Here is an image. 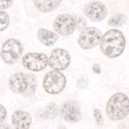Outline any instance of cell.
<instances>
[{
	"label": "cell",
	"instance_id": "obj_1",
	"mask_svg": "<svg viewBox=\"0 0 129 129\" xmlns=\"http://www.w3.org/2000/svg\"><path fill=\"white\" fill-rule=\"evenodd\" d=\"M126 40L120 30L111 29L107 31L100 41V48L103 54L109 58L119 57L125 50Z\"/></svg>",
	"mask_w": 129,
	"mask_h": 129
},
{
	"label": "cell",
	"instance_id": "obj_2",
	"mask_svg": "<svg viewBox=\"0 0 129 129\" xmlns=\"http://www.w3.org/2000/svg\"><path fill=\"white\" fill-rule=\"evenodd\" d=\"M108 117L113 121L125 119L129 114V98L122 93L113 95L107 105Z\"/></svg>",
	"mask_w": 129,
	"mask_h": 129
},
{
	"label": "cell",
	"instance_id": "obj_3",
	"mask_svg": "<svg viewBox=\"0 0 129 129\" xmlns=\"http://www.w3.org/2000/svg\"><path fill=\"white\" fill-rule=\"evenodd\" d=\"M9 88L16 94H25L32 95L35 92L36 81L32 74H25L17 72L11 76L9 81Z\"/></svg>",
	"mask_w": 129,
	"mask_h": 129
},
{
	"label": "cell",
	"instance_id": "obj_4",
	"mask_svg": "<svg viewBox=\"0 0 129 129\" xmlns=\"http://www.w3.org/2000/svg\"><path fill=\"white\" fill-rule=\"evenodd\" d=\"M67 83L66 78L59 71H53L46 74L43 87L47 93L57 94L64 90Z\"/></svg>",
	"mask_w": 129,
	"mask_h": 129
},
{
	"label": "cell",
	"instance_id": "obj_5",
	"mask_svg": "<svg viewBox=\"0 0 129 129\" xmlns=\"http://www.w3.org/2000/svg\"><path fill=\"white\" fill-rule=\"evenodd\" d=\"M23 46L18 40L9 39L3 44L1 51V57L5 63L11 64L16 63L23 52Z\"/></svg>",
	"mask_w": 129,
	"mask_h": 129
},
{
	"label": "cell",
	"instance_id": "obj_6",
	"mask_svg": "<svg viewBox=\"0 0 129 129\" xmlns=\"http://www.w3.org/2000/svg\"><path fill=\"white\" fill-rule=\"evenodd\" d=\"M102 38L101 32L98 28L90 26L84 28L79 36L78 44L85 50L96 47L100 43Z\"/></svg>",
	"mask_w": 129,
	"mask_h": 129
},
{
	"label": "cell",
	"instance_id": "obj_7",
	"mask_svg": "<svg viewBox=\"0 0 129 129\" xmlns=\"http://www.w3.org/2000/svg\"><path fill=\"white\" fill-rule=\"evenodd\" d=\"M77 23L73 16L68 14L57 16L53 24V28L59 35L67 36L73 34L76 28Z\"/></svg>",
	"mask_w": 129,
	"mask_h": 129
},
{
	"label": "cell",
	"instance_id": "obj_8",
	"mask_svg": "<svg viewBox=\"0 0 129 129\" xmlns=\"http://www.w3.org/2000/svg\"><path fill=\"white\" fill-rule=\"evenodd\" d=\"M23 65L29 71L39 72L45 69L48 64V59L43 53H28L23 57Z\"/></svg>",
	"mask_w": 129,
	"mask_h": 129
},
{
	"label": "cell",
	"instance_id": "obj_9",
	"mask_svg": "<svg viewBox=\"0 0 129 129\" xmlns=\"http://www.w3.org/2000/svg\"><path fill=\"white\" fill-rule=\"evenodd\" d=\"M71 63V56L67 50L63 48H56L51 52L48 64L56 71H63L69 67Z\"/></svg>",
	"mask_w": 129,
	"mask_h": 129
},
{
	"label": "cell",
	"instance_id": "obj_10",
	"mask_svg": "<svg viewBox=\"0 0 129 129\" xmlns=\"http://www.w3.org/2000/svg\"><path fill=\"white\" fill-rule=\"evenodd\" d=\"M84 13L90 20L100 21L104 19L107 16V9L103 3L94 1L85 5Z\"/></svg>",
	"mask_w": 129,
	"mask_h": 129
},
{
	"label": "cell",
	"instance_id": "obj_11",
	"mask_svg": "<svg viewBox=\"0 0 129 129\" xmlns=\"http://www.w3.org/2000/svg\"><path fill=\"white\" fill-rule=\"evenodd\" d=\"M61 114L63 119L72 123H77L82 117L79 104L75 101H68L61 107Z\"/></svg>",
	"mask_w": 129,
	"mask_h": 129
},
{
	"label": "cell",
	"instance_id": "obj_12",
	"mask_svg": "<svg viewBox=\"0 0 129 129\" xmlns=\"http://www.w3.org/2000/svg\"><path fill=\"white\" fill-rule=\"evenodd\" d=\"M12 123L15 128H30L32 124V117L28 112L17 110L12 116Z\"/></svg>",
	"mask_w": 129,
	"mask_h": 129
},
{
	"label": "cell",
	"instance_id": "obj_13",
	"mask_svg": "<svg viewBox=\"0 0 129 129\" xmlns=\"http://www.w3.org/2000/svg\"><path fill=\"white\" fill-rule=\"evenodd\" d=\"M36 9L41 12L48 13L56 10L62 0H32Z\"/></svg>",
	"mask_w": 129,
	"mask_h": 129
},
{
	"label": "cell",
	"instance_id": "obj_14",
	"mask_svg": "<svg viewBox=\"0 0 129 129\" xmlns=\"http://www.w3.org/2000/svg\"><path fill=\"white\" fill-rule=\"evenodd\" d=\"M38 40L46 46H52L58 40L59 35L51 30L40 28L38 31Z\"/></svg>",
	"mask_w": 129,
	"mask_h": 129
},
{
	"label": "cell",
	"instance_id": "obj_15",
	"mask_svg": "<svg viewBox=\"0 0 129 129\" xmlns=\"http://www.w3.org/2000/svg\"><path fill=\"white\" fill-rule=\"evenodd\" d=\"M58 112V108L55 103H51L41 110L40 116L44 119H52L56 117Z\"/></svg>",
	"mask_w": 129,
	"mask_h": 129
},
{
	"label": "cell",
	"instance_id": "obj_16",
	"mask_svg": "<svg viewBox=\"0 0 129 129\" xmlns=\"http://www.w3.org/2000/svg\"><path fill=\"white\" fill-rule=\"evenodd\" d=\"M126 21V17L123 14H117L116 16H113L112 18H110L108 21L109 25L113 26H121L124 24Z\"/></svg>",
	"mask_w": 129,
	"mask_h": 129
},
{
	"label": "cell",
	"instance_id": "obj_17",
	"mask_svg": "<svg viewBox=\"0 0 129 129\" xmlns=\"http://www.w3.org/2000/svg\"><path fill=\"white\" fill-rule=\"evenodd\" d=\"M10 23L9 16L6 12L0 10V31L6 30Z\"/></svg>",
	"mask_w": 129,
	"mask_h": 129
},
{
	"label": "cell",
	"instance_id": "obj_18",
	"mask_svg": "<svg viewBox=\"0 0 129 129\" xmlns=\"http://www.w3.org/2000/svg\"><path fill=\"white\" fill-rule=\"evenodd\" d=\"M94 114L95 117V121L98 125H102L103 124V118L101 113L98 109H94Z\"/></svg>",
	"mask_w": 129,
	"mask_h": 129
},
{
	"label": "cell",
	"instance_id": "obj_19",
	"mask_svg": "<svg viewBox=\"0 0 129 129\" xmlns=\"http://www.w3.org/2000/svg\"><path fill=\"white\" fill-rule=\"evenodd\" d=\"M13 0H0V9H7L12 6Z\"/></svg>",
	"mask_w": 129,
	"mask_h": 129
},
{
	"label": "cell",
	"instance_id": "obj_20",
	"mask_svg": "<svg viewBox=\"0 0 129 129\" xmlns=\"http://www.w3.org/2000/svg\"><path fill=\"white\" fill-rule=\"evenodd\" d=\"M7 115L6 109L2 105L0 104V123L4 121Z\"/></svg>",
	"mask_w": 129,
	"mask_h": 129
},
{
	"label": "cell",
	"instance_id": "obj_21",
	"mask_svg": "<svg viewBox=\"0 0 129 129\" xmlns=\"http://www.w3.org/2000/svg\"><path fill=\"white\" fill-rule=\"evenodd\" d=\"M92 70L94 71V72H95V74L101 73V67H100V64H98V63H95L94 64V65L93 66Z\"/></svg>",
	"mask_w": 129,
	"mask_h": 129
}]
</instances>
